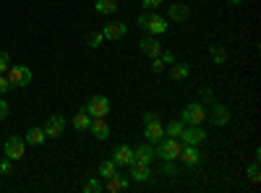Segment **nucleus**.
Returning <instances> with one entry per match:
<instances>
[{"mask_svg": "<svg viewBox=\"0 0 261 193\" xmlns=\"http://www.w3.org/2000/svg\"><path fill=\"white\" fill-rule=\"evenodd\" d=\"M139 26L146 29L151 37H160V34L167 32V18H162L157 11H144V13L139 16Z\"/></svg>", "mask_w": 261, "mask_h": 193, "instance_id": "nucleus-1", "label": "nucleus"}, {"mask_svg": "<svg viewBox=\"0 0 261 193\" xmlns=\"http://www.w3.org/2000/svg\"><path fill=\"white\" fill-rule=\"evenodd\" d=\"M180 149H183V144H180L178 139H170V136H162V139L157 141V149H154V157H160V159H172V162H175V159L180 157Z\"/></svg>", "mask_w": 261, "mask_h": 193, "instance_id": "nucleus-2", "label": "nucleus"}, {"mask_svg": "<svg viewBox=\"0 0 261 193\" xmlns=\"http://www.w3.org/2000/svg\"><path fill=\"white\" fill-rule=\"evenodd\" d=\"M206 120V107L199 104V102H193V104H186L183 107V123L186 125H201Z\"/></svg>", "mask_w": 261, "mask_h": 193, "instance_id": "nucleus-3", "label": "nucleus"}, {"mask_svg": "<svg viewBox=\"0 0 261 193\" xmlns=\"http://www.w3.org/2000/svg\"><path fill=\"white\" fill-rule=\"evenodd\" d=\"M84 110L89 113L92 118H105L107 113H110V99L102 97V94H94V97H89V102H86Z\"/></svg>", "mask_w": 261, "mask_h": 193, "instance_id": "nucleus-4", "label": "nucleus"}, {"mask_svg": "<svg viewBox=\"0 0 261 193\" xmlns=\"http://www.w3.org/2000/svg\"><path fill=\"white\" fill-rule=\"evenodd\" d=\"M6 76H8V81H11L13 89H16V87H29V84H32V71H29L27 66H13V68L6 71Z\"/></svg>", "mask_w": 261, "mask_h": 193, "instance_id": "nucleus-5", "label": "nucleus"}, {"mask_svg": "<svg viewBox=\"0 0 261 193\" xmlns=\"http://www.w3.org/2000/svg\"><path fill=\"white\" fill-rule=\"evenodd\" d=\"M24 149H27V141L24 139H18V136H11L6 139V146H3V152L11 162H18L21 157H24Z\"/></svg>", "mask_w": 261, "mask_h": 193, "instance_id": "nucleus-6", "label": "nucleus"}, {"mask_svg": "<svg viewBox=\"0 0 261 193\" xmlns=\"http://www.w3.org/2000/svg\"><path fill=\"white\" fill-rule=\"evenodd\" d=\"M180 141L183 144H191V146H199V144L206 141V133H204L201 125H186L183 133H180Z\"/></svg>", "mask_w": 261, "mask_h": 193, "instance_id": "nucleus-7", "label": "nucleus"}, {"mask_svg": "<svg viewBox=\"0 0 261 193\" xmlns=\"http://www.w3.org/2000/svg\"><path fill=\"white\" fill-rule=\"evenodd\" d=\"M186 167H199L201 162V152H199V146H191V144H183L180 149V157H178Z\"/></svg>", "mask_w": 261, "mask_h": 193, "instance_id": "nucleus-8", "label": "nucleus"}, {"mask_svg": "<svg viewBox=\"0 0 261 193\" xmlns=\"http://www.w3.org/2000/svg\"><path fill=\"white\" fill-rule=\"evenodd\" d=\"M113 162L118 167H130V164H134V149L125 146V144H118L115 152H113Z\"/></svg>", "mask_w": 261, "mask_h": 193, "instance_id": "nucleus-9", "label": "nucleus"}, {"mask_svg": "<svg viewBox=\"0 0 261 193\" xmlns=\"http://www.w3.org/2000/svg\"><path fill=\"white\" fill-rule=\"evenodd\" d=\"M63 131H65V120H63L60 115L47 118V123H45V136H47V139H60Z\"/></svg>", "mask_w": 261, "mask_h": 193, "instance_id": "nucleus-10", "label": "nucleus"}, {"mask_svg": "<svg viewBox=\"0 0 261 193\" xmlns=\"http://www.w3.org/2000/svg\"><path fill=\"white\" fill-rule=\"evenodd\" d=\"M94 139H99V141H105L107 136H110V125H107V120L105 118H92V123H89V128H86Z\"/></svg>", "mask_w": 261, "mask_h": 193, "instance_id": "nucleus-11", "label": "nucleus"}, {"mask_svg": "<svg viewBox=\"0 0 261 193\" xmlns=\"http://www.w3.org/2000/svg\"><path fill=\"white\" fill-rule=\"evenodd\" d=\"M206 118L214 123V125H227L230 123V110L225 104H212V110L206 113Z\"/></svg>", "mask_w": 261, "mask_h": 193, "instance_id": "nucleus-12", "label": "nucleus"}, {"mask_svg": "<svg viewBox=\"0 0 261 193\" xmlns=\"http://www.w3.org/2000/svg\"><path fill=\"white\" fill-rule=\"evenodd\" d=\"M151 159H154V149L149 144H141L134 149V164H151Z\"/></svg>", "mask_w": 261, "mask_h": 193, "instance_id": "nucleus-13", "label": "nucleus"}, {"mask_svg": "<svg viewBox=\"0 0 261 193\" xmlns=\"http://www.w3.org/2000/svg\"><path fill=\"white\" fill-rule=\"evenodd\" d=\"M144 136H146L149 141H160V139L165 136V128H162L160 118H157V120H149V123H144Z\"/></svg>", "mask_w": 261, "mask_h": 193, "instance_id": "nucleus-14", "label": "nucleus"}, {"mask_svg": "<svg viewBox=\"0 0 261 193\" xmlns=\"http://www.w3.org/2000/svg\"><path fill=\"white\" fill-rule=\"evenodd\" d=\"M141 52H144L146 58H160L162 45L157 42V37H144V39H141Z\"/></svg>", "mask_w": 261, "mask_h": 193, "instance_id": "nucleus-15", "label": "nucleus"}, {"mask_svg": "<svg viewBox=\"0 0 261 193\" xmlns=\"http://www.w3.org/2000/svg\"><path fill=\"white\" fill-rule=\"evenodd\" d=\"M125 32H128V26L123 24V21H120V24H118V21H113V24H107L105 29H102V34H105V39H120V37H125Z\"/></svg>", "mask_w": 261, "mask_h": 193, "instance_id": "nucleus-16", "label": "nucleus"}, {"mask_svg": "<svg viewBox=\"0 0 261 193\" xmlns=\"http://www.w3.org/2000/svg\"><path fill=\"white\" fill-rule=\"evenodd\" d=\"M167 16H170L172 21H180V24H183V21L191 18V8L183 6V3H172V6L167 8Z\"/></svg>", "mask_w": 261, "mask_h": 193, "instance_id": "nucleus-17", "label": "nucleus"}, {"mask_svg": "<svg viewBox=\"0 0 261 193\" xmlns=\"http://www.w3.org/2000/svg\"><path fill=\"white\" fill-rule=\"evenodd\" d=\"M149 178H151L149 164H130V180H136V183H146Z\"/></svg>", "mask_w": 261, "mask_h": 193, "instance_id": "nucleus-18", "label": "nucleus"}, {"mask_svg": "<svg viewBox=\"0 0 261 193\" xmlns=\"http://www.w3.org/2000/svg\"><path fill=\"white\" fill-rule=\"evenodd\" d=\"M45 128H29L27 131V136H24V141L27 144H32V146H39V144H45Z\"/></svg>", "mask_w": 261, "mask_h": 193, "instance_id": "nucleus-19", "label": "nucleus"}, {"mask_svg": "<svg viewBox=\"0 0 261 193\" xmlns=\"http://www.w3.org/2000/svg\"><path fill=\"white\" fill-rule=\"evenodd\" d=\"M110 193H118V190H125L128 188V180L125 178H120V173L118 175H113V178H107V185H105Z\"/></svg>", "mask_w": 261, "mask_h": 193, "instance_id": "nucleus-20", "label": "nucleus"}, {"mask_svg": "<svg viewBox=\"0 0 261 193\" xmlns=\"http://www.w3.org/2000/svg\"><path fill=\"white\" fill-rule=\"evenodd\" d=\"M188 73H191V68L186 66V63H172V68H170V78L183 81V78H188Z\"/></svg>", "mask_w": 261, "mask_h": 193, "instance_id": "nucleus-21", "label": "nucleus"}, {"mask_svg": "<svg viewBox=\"0 0 261 193\" xmlns=\"http://www.w3.org/2000/svg\"><path fill=\"white\" fill-rule=\"evenodd\" d=\"M89 123H92V115L86 113V110H79L76 113V118H73V128H76V131H86Z\"/></svg>", "mask_w": 261, "mask_h": 193, "instance_id": "nucleus-22", "label": "nucleus"}, {"mask_svg": "<svg viewBox=\"0 0 261 193\" xmlns=\"http://www.w3.org/2000/svg\"><path fill=\"white\" fill-rule=\"evenodd\" d=\"M94 8H97V13L110 16V13L118 11V3H115V0H94Z\"/></svg>", "mask_w": 261, "mask_h": 193, "instance_id": "nucleus-23", "label": "nucleus"}, {"mask_svg": "<svg viewBox=\"0 0 261 193\" xmlns=\"http://www.w3.org/2000/svg\"><path fill=\"white\" fill-rule=\"evenodd\" d=\"M113 175H118V164H115L113 159L102 162V164H99V178H102V180H107V178H113Z\"/></svg>", "mask_w": 261, "mask_h": 193, "instance_id": "nucleus-24", "label": "nucleus"}, {"mask_svg": "<svg viewBox=\"0 0 261 193\" xmlns=\"http://www.w3.org/2000/svg\"><path fill=\"white\" fill-rule=\"evenodd\" d=\"M183 128H186V123L183 120H172L167 128H165V133L170 136V139H178L180 141V133H183Z\"/></svg>", "mask_w": 261, "mask_h": 193, "instance_id": "nucleus-25", "label": "nucleus"}, {"mask_svg": "<svg viewBox=\"0 0 261 193\" xmlns=\"http://www.w3.org/2000/svg\"><path fill=\"white\" fill-rule=\"evenodd\" d=\"M209 52H212V60L217 63V66H225V63H227V52H225V47L212 45V47H209Z\"/></svg>", "mask_w": 261, "mask_h": 193, "instance_id": "nucleus-26", "label": "nucleus"}, {"mask_svg": "<svg viewBox=\"0 0 261 193\" xmlns=\"http://www.w3.org/2000/svg\"><path fill=\"white\" fill-rule=\"evenodd\" d=\"M99 190H102V180L99 178H92V180L84 183V193H99Z\"/></svg>", "mask_w": 261, "mask_h": 193, "instance_id": "nucleus-27", "label": "nucleus"}, {"mask_svg": "<svg viewBox=\"0 0 261 193\" xmlns=\"http://www.w3.org/2000/svg\"><path fill=\"white\" fill-rule=\"evenodd\" d=\"M86 42H89V47H99L102 42H105V34L102 32H92L89 37H86Z\"/></svg>", "mask_w": 261, "mask_h": 193, "instance_id": "nucleus-28", "label": "nucleus"}, {"mask_svg": "<svg viewBox=\"0 0 261 193\" xmlns=\"http://www.w3.org/2000/svg\"><path fill=\"white\" fill-rule=\"evenodd\" d=\"M248 178H251L253 183H258V180H261V170H258V159H256V162H253V164L248 167Z\"/></svg>", "mask_w": 261, "mask_h": 193, "instance_id": "nucleus-29", "label": "nucleus"}, {"mask_svg": "<svg viewBox=\"0 0 261 193\" xmlns=\"http://www.w3.org/2000/svg\"><path fill=\"white\" fill-rule=\"evenodd\" d=\"M162 173H165V175H175L178 167L172 164V159H162Z\"/></svg>", "mask_w": 261, "mask_h": 193, "instance_id": "nucleus-30", "label": "nucleus"}, {"mask_svg": "<svg viewBox=\"0 0 261 193\" xmlns=\"http://www.w3.org/2000/svg\"><path fill=\"white\" fill-rule=\"evenodd\" d=\"M13 87H11V81H8V76L6 73H0V94H6V92H11Z\"/></svg>", "mask_w": 261, "mask_h": 193, "instance_id": "nucleus-31", "label": "nucleus"}, {"mask_svg": "<svg viewBox=\"0 0 261 193\" xmlns=\"http://www.w3.org/2000/svg\"><path fill=\"white\" fill-rule=\"evenodd\" d=\"M11 68V58H8V52H0V73H6Z\"/></svg>", "mask_w": 261, "mask_h": 193, "instance_id": "nucleus-32", "label": "nucleus"}, {"mask_svg": "<svg viewBox=\"0 0 261 193\" xmlns=\"http://www.w3.org/2000/svg\"><path fill=\"white\" fill-rule=\"evenodd\" d=\"M151 71H154V73H162V71H165L162 58H151Z\"/></svg>", "mask_w": 261, "mask_h": 193, "instance_id": "nucleus-33", "label": "nucleus"}, {"mask_svg": "<svg viewBox=\"0 0 261 193\" xmlns=\"http://www.w3.org/2000/svg\"><path fill=\"white\" fill-rule=\"evenodd\" d=\"M11 173V159L6 157V159H0V175H8Z\"/></svg>", "mask_w": 261, "mask_h": 193, "instance_id": "nucleus-34", "label": "nucleus"}, {"mask_svg": "<svg viewBox=\"0 0 261 193\" xmlns=\"http://www.w3.org/2000/svg\"><path fill=\"white\" fill-rule=\"evenodd\" d=\"M6 118H8V102L0 97V120H6Z\"/></svg>", "mask_w": 261, "mask_h": 193, "instance_id": "nucleus-35", "label": "nucleus"}, {"mask_svg": "<svg viewBox=\"0 0 261 193\" xmlns=\"http://www.w3.org/2000/svg\"><path fill=\"white\" fill-rule=\"evenodd\" d=\"M162 6V0H144V8L146 11H154V8H160Z\"/></svg>", "mask_w": 261, "mask_h": 193, "instance_id": "nucleus-36", "label": "nucleus"}, {"mask_svg": "<svg viewBox=\"0 0 261 193\" xmlns=\"http://www.w3.org/2000/svg\"><path fill=\"white\" fill-rule=\"evenodd\" d=\"M160 58H162L165 66H172V63H175V55H172V52H160Z\"/></svg>", "mask_w": 261, "mask_h": 193, "instance_id": "nucleus-37", "label": "nucleus"}, {"mask_svg": "<svg viewBox=\"0 0 261 193\" xmlns=\"http://www.w3.org/2000/svg\"><path fill=\"white\" fill-rule=\"evenodd\" d=\"M199 94H201V99H204V102H212V99H214V92H212L209 87H204Z\"/></svg>", "mask_w": 261, "mask_h": 193, "instance_id": "nucleus-38", "label": "nucleus"}, {"mask_svg": "<svg viewBox=\"0 0 261 193\" xmlns=\"http://www.w3.org/2000/svg\"><path fill=\"white\" fill-rule=\"evenodd\" d=\"M149 120H157V113H144V123H149Z\"/></svg>", "mask_w": 261, "mask_h": 193, "instance_id": "nucleus-39", "label": "nucleus"}, {"mask_svg": "<svg viewBox=\"0 0 261 193\" xmlns=\"http://www.w3.org/2000/svg\"><path fill=\"white\" fill-rule=\"evenodd\" d=\"M227 3H232V6H238V3H246V0H227Z\"/></svg>", "mask_w": 261, "mask_h": 193, "instance_id": "nucleus-40", "label": "nucleus"}, {"mask_svg": "<svg viewBox=\"0 0 261 193\" xmlns=\"http://www.w3.org/2000/svg\"><path fill=\"white\" fill-rule=\"evenodd\" d=\"M115 3H118V0H115Z\"/></svg>", "mask_w": 261, "mask_h": 193, "instance_id": "nucleus-41", "label": "nucleus"}]
</instances>
